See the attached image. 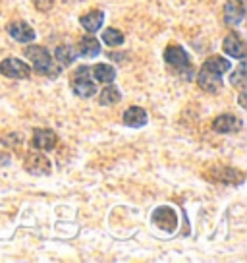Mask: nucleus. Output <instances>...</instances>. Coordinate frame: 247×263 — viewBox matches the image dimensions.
I'll use <instances>...</instances> for the list:
<instances>
[{
  "instance_id": "obj_20",
  "label": "nucleus",
  "mask_w": 247,
  "mask_h": 263,
  "mask_svg": "<svg viewBox=\"0 0 247 263\" xmlns=\"http://www.w3.org/2000/svg\"><path fill=\"white\" fill-rule=\"evenodd\" d=\"M214 174H216L214 176L216 180H222L226 184H241L243 182V174L236 171V168H218Z\"/></svg>"
},
{
  "instance_id": "obj_4",
  "label": "nucleus",
  "mask_w": 247,
  "mask_h": 263,
  "mask_svg": "<svg viewBox=\"0 0 247 263\" xmlns=\"http://www.w3.org/2000/svg\"><path fill=\"white\" fill-rule=\"evenodd\" d=\"M153 222L157 224L160 230H164V232H174L176 227H178V215L174 211L172 207H158L155 209V213H153Z\"/></svg>"
},
{
  "instance_id": "obj_1",
  "label": "nucleus",
  "mask_w": 247,
  "mask_h": 263,
  "mask_svg": "<svg viewBox=\"0 0 247 263\" xmlns=\"http://www.w3.org/2000/svg\"><path fill=\"white\" fill-rule=\"evenodd\" d=\"M24 54L33 62V68L37 74H41V76H56L58 74V68H54V64H52V57H50V52L45 49V47H39V45L25 47Z\"/></svg>"
},
{
  "instance_id": "obj_18",
  "label": "nucleus",
  "mask_w": 247,
  "mask_h": 263,
  "mask_svg": "<svg viewBox=\"0 0 247 263\" xmlns=\"http://www.w3.org/2000/svg\"><path fill=\"white\" fill-rule=\"evenodd\" d=\"M120 99H122V93H120V89H118L116 85H112V83H107V87H105V89H102V93H100L99 103L102 105V107H110V105L120 103Z\"/></svg>"
},
{
  "instance_id": "obj_3",
  "label": "nucleus",
  "mask_w": 247,
  "mask_h": 263,
  "mask_svg": "<svg viewBox=\"0 0 247 263\" xmlns=\"http://www.w3.org/2000/svg\"><path fill=\"white\" fill-rule=\"evenodd\" d=\"M0 74L10 80H27L31 74V68L19 58H6L0 62Z\"/></svg>"
},
{
  "instance_id": "obj_17",
  "label": "nucleus",
  "mask_w": 247,
  "mask_h": 263,
  "mask_svg": "<svg viewBox=\"0 0 247 263\" xmlns=\"http://www.w3.org/2000/svg\"><path fill=\"white\" fill-rule=\"evenodd\" d=\"M54 58L60 66H70L77 58V50L72 47V45H60L54 50Z\"/></svg>"
},
{
  "instance_id": "obj_9",
  "label": "nucleus",
  "mask_w": 247,
  "mask_h": 263,
  "mask_svg": "<svg viewBox=\"0 0 247 263\" xmlns=\"http://www.w3.org/2000/svg\"><path fill=\"white\" fill-rule=\"evenodd\" d=\"M222 49L224 52L232 58H238V60H243L245 58V43L241 41V37H239L238 33H232L228 35L222 43Z\"/></svg>"
},
{
  "instance_id": "obj_13",
  "label": "nucleus",
  "mask_w": 247,
  "mask_h": 263,
  "mask_svg": "<svg viewBox=\"0 0 247 263\" xmlns=\"http://www.w3.org/2000/svg\"><path fill=\"white\" fill-rule=\"evenodd\" d=\"M79 22H81V27L87 33H95L102 27L105 14H102L100 10H91V12H87V14H83V16L79 17Z\"/></svg>"
},
{
  "instance_id": "obj_10",
  "label": "nucleus",
  "mask_w": 247,
  "mask_h": 263,
  "mask_svg": "<svg viewBox=\"0 0 247 263\" xmlns=\"http://www.w3.org/2000/svg\"><path fill=\"white\" fill-rule=\"evenodd\" d=\"M8 33L12 39H16L17 43H31L35 39V31L31 25H27L25 22H12L8 24Z\"/></svg>"
},
{
  "instance_id": "obj_11",
  "label": "nucleus",
  "mask_w": 247,
  "mask_h": 263,
  "mask_svg": "<svg viewBox=\"0 0 247 263\" xmlns=\"http://www.w3.org/2000/svg\"><path fill=\"white\" fill-rule=\"evenodd\" d=\"M197 83L201 89L209 91V93H216L222 87V76L220 74H213L205 68H201V72L197 76Z\"/></svg>"
},
{
  "instance_id": "obj_8",
  "label": "nucleus",
  "mask_w": 247,
  "mask_h": 263,
  "mask_svg": "<svg viewBox=\"0 0 247 263\" xmlns=\"http://www.w3.org/2000/svg\"><path fill=\"white\" fill-rule=\"evenodd\" d=\"M245 17V8L241 0H232L224 4V22L228 25H239Z\"/></svg>"
},
{
  "instance_id": "obj_14",
  "label": "nucleus",
  "mask_w": 247,
  "mask_h": 263,
  "mask_svg": "<svg viewBox=\"0 0 247 263\" xmlns=\"http://www.w3.org/2000/svg\"><path fill=\"white\" fill-rule=\"evenodd\" d=\"M122 120L130 128H141V126L147 124V112H145V108L141 107H130L123 112Z\"/></svg>"
},
{
  "instance_id": "obj_6",
  "label": "nucleus",
  "mask_w": 247,
  "mask_h": 263,
  "mask_svg": "<svg viewBox=\"0 0 247 263\" xmlns=\"http://www.w3.org/2000/svg\"><path fill=\"white\" fill-rule=\"evenodd\" d=\"M25 171L29 174H35V176H45V174L50 173V161L47 159L45 155L41 153H29V155L25 157Z\"/></svg>"
},
{
  "instance_id": "obj_21",
  "label": "nucleus",
  "mask_w": 247,
  "mask_h": 263,
  "mask_svg": "<svg viewBox=\"0 0 247 263\" xmlns=\"http://www.w3.org/2000/svg\"><path fill=\"white\" fill-rule=\"evenodd\" d=\"M123 33L120 31V29H114V27H108V29H105L102 31V41L107 43L108 47H120V45H123Z\"/></svg>"
},
{
  "instance_id": "obj_22",
  "label": "nucleus",
  "mask_w": 247,
  "mask_h": 263,
  "mask_svg": "<svg viewBox=\"0 0 247 263\" xmlns=\"http://www.w3.org/2000/svg\"><path fill=\"white\" fill-rule=\"evenodd\" d=\"M245 82H247V66H245V62L241 60V64H239L238 68H236V70L232 72L230 83L243 91V85H245Z\"/></svg>"
},
{
  "instance_id": "obj_7",
  "label": "nucleus",
  "mask_w": 247,
  "mask_h": 263,
  "mask_svg": "<svg viewBox=\"0 0 247 263\" xmlns=\"http://www.w3.org/2000/svg\"><path fill=\"white\" fill-rule=\"evenodd\" d=\"M56 141H58V136L52 130H49V128H37V130L33 132L31 143H33V147L39 149V151H50V149H54Z\"/></svg>"
},
{
  "instance_id": "obj_15",
  "label": "nucleus",
  "mask_w": 247,
  "mask_h": 263,
  "mask_svg": "<svg viewBox=\"0 0 247 263\" xmlns=\"http://www.w3.org/2000/svg\"><path fill=\"white\" fill-rule=\"evenodd\" d=\"M77 54H81V57H97L100 52V43L95 39V37H83L79 45H77Z\"/></svg>"
},
{
  "instance_id": "obj_23",
  "label": "nucleus",
  "mask_w": 247,
  "mask_h": 263,
  "mask_svg": "<svg viewBox=\"0 0 247 263\" xmlns=\"http://www.w3.org/2000/svg\"><path fill=\"white\" fill-rule=\"evenodd\" d=\"M52 4H54V0H35V6L41 10V12L50 10L52 8Z\"/></svg>"
},
{
  "instance_id": "obj_19",
  "label": "nucleus",
  "mask_w": 247,
  "mask_h": 263,
  "mask_svg": "<svg viewBox=\"0 0 247 263\" xmlns=\"http://www.w3.org/2000/svg\"><path fill=\"white\" fill-rule=\"evenodd\" d=\"M93 76H95V80L100 83H112L116 78V70L112 68V66L108 64H97L93 66Z\"/></svg>"
},
{
  "instance_id": "obj_5",
  "label": "nucleus",
  "mask_w": 247,
  "mask_h": 263,
  "mask_svg": "<svg viewBox=\"0 0 247 263\" xmlns=\"http://www.w3.org/2000/svg\"><path fill=\"white\" fill-rule=\"evenodd\" d=\"M164 60L172 66L174 70H190V57L180 45H170L164 50Z\"/></svg>"
},
{
  "instance_id": "obj_2",
  "label": "nucleus",
  "mask_w": 247,
  "mask_h": 263,
  "mask_svg": "<svg viewBox=\"0 0 247 263\" xmlns=\"http://www.w3.org/2000/svg\"><path fill=\"white\" fill-rule=\"evenodd\" d=\"M74 91L75 95L83 99H89L97 93V85L91 80V68L89 66H79L74 76Z\"/></svg>"
},
{
  "instance_id": "obj_12",
  "label": "nucleus",
  "mask_w": 247,
  "mask_h": 263,
  "mask_svg": "<svg viewBox=\"0 0 247 263\" xmlns=\"http://www.w3.org/2000/svg\"><path fill=\"white\" fill-rule=\"evenodd\" d=\"M214 132H220V134H230V132L241 130V120L236 118L234 115H220L213 122Z\"/></svg>"
},
{
  "instance_id": "obj_16",
  "label": "nucleus",
  "mask_w": 247,
  "mask_h": 263,
  "mask_svg": "<svg viewBox=\"0 0 247 263\" xmlns=\"http://www.w3.org/2000/svg\"><path fill=\"white\" fill-rule=\"evenodd\" d=\"M203 68L205 70H209V72H213V74H226L228 70L232 68L230 60H226V58L222 57H211L205 60V64H203Z\"/></svg>"
}]
</instances>
